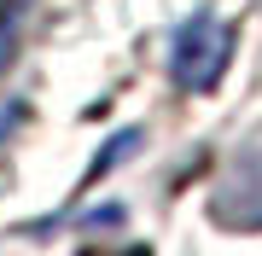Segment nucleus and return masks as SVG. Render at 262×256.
Instances as JSON below:
<instances>
[{
    "instance_id": "nucleus-3",
    "label": "nucleus",
    "mask_w": 262,
    "mask_h": 256,
    "mask_svg": "<svg viewBox=\"0 0 262 256\" xmlns=\"http://www.w3.org/2000/svg\"><path fill=\"white\" fill-rule=\"evenodd\" d=\"M24 12H29V0H0V70H6V64H12V53H18Z\"/></svg>"
},
{
    "instance_id": "nucleus-2",
    "label": "nucleus",
    "mask_w": 262,
    "mask_h": 256,
    "mask_svg": "<svg viewBox=\"0 0 262 256\" xmlns=\"http://www.w3.org/2000/svg\"><path fill=\"white\" fill-rule=\"evenodd\" d=\"M245 163H251V169H233V180L215 192V216H222L227 227L245 221V204H256L251 221H262V157H245Z\"/></svg>"
},
{
    "instance_id": "nucleus-1",
    "label": "nucleus",
    "mask_w": 262,
    "mask_h": 256,
    "mask_svg": "<svg viewBox=\"0 0 262 256\" xmlns=\"http://www.w3.org/2000/svg\"><path fill=\"white\" fill-rule=\"evenodd\" d=\"M227 53H233V24L198 12L192 24H181L175 47H169V70H175L181 87H215V76L227 70Z\"/></svg>"
}]
</instances>
